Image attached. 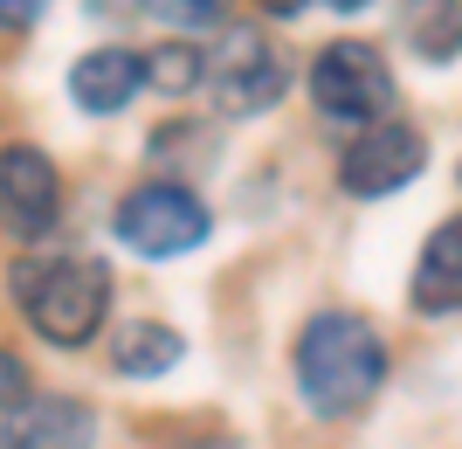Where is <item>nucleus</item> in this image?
I'll list each match as a JSON object with an SVG mask.
<instances>
[{
    "mask_svg": "<svg viewBox=\"0 0 462 449\" xmlns=\"http://www.w3.org/2000/svg\"><path fill=\"white\" fill-rule=\"evenodd\" d=\"M290 380L318 422H346L386 388V339L359 312H318L290 346Z\"/></svg>",
    "mask_w": 462,
    "mask_h": 449,
    "instance_id": "obj_1",
    "label": "nucleus"
},
{
    "mask_svg": "<svg viewBox=\"0 0 462 449\" xmlns=\"http://www.w3.org/2000/svg\"><path fill=\"white\" fill-rule=\"evenodd\" d=\"M97 415L69 394H28L0 415V449H90Z\"/></svg>",
    "mask_w": 462,
    "mask_h": 449,
    "instance_id": "obj_8",
    "label": "nucleus"
},
{
    "mask_svg": "<svg viewBox=\"0 0 462 449\" xmlns=\"http://www.w3.org/2000/svg\"><path fill=\"white\" fill-rule=\"evenodd\" d=\"M255 7H263V14H276V21H290V14H304L310 0H255Z\"/></svg>",
    "mask_w": 462,
    "mask_h": 449,
    "instance_id": "obj_17",
    "label": "nucleus"
},
{
    "mask_svg": "<svg viewBox=\"0 0 462 449\" xmlns=\"http://www.w3.org/2000/svg\"><path fill=\"white\" fill-rule=\"evenodd\" d=\"M62 221V173L42 145H0V229L21 235V242H42V235Z\"/></svg>",
    "mask_w": 462,
    "mask_h": 449,
    "instance_id": "obj_7",
    "label": "nucleus"
},
{
    "mask_svg": "<svg viewBox=\"0 0 462 449\" xmlns=\"http://www.w3.org/2000/svg\"><path fill=\"white\" fill-rule=\"evenodd\" d=\"M14 304L28 312L49 346H90L111 318V270L90 256H56V263H21Z\"/></svg>",
    "mask_w": 462,
    "mask_h": 449,
    "instance_id": "obj_2",
    "label": "nucleus"
},
{
    "mask_svg": "<svg viewBox=\"0 0 462 449\" xmlns=\"http://www.w3.org/2000/svg\"><path fill=\"white\" fill-rule=\"evenodd\" d=\"M28 394H35V373H28V367L14 360V352L0 346V415H7V408H21Z\"/></svg>",
    "mask_w": 462,
    "mask_h": 449,
    "instance_id": "obj_15",
    "label": "nucleus"
},
{
    "mask_svg": "<svg viewBox=\"0 0 462 449\" xmlns=\"http://www.w3.org/2000/svg\"><path fill=\"white\" fill-rule=\"evenodd\" d=\"M49 0H0V35H28Z\"/></svg>",
    "mask_w": 462,
    "mask_h": 449,
    "instance_id": "obj_16",
    "label": "nucleus"
},
{
    "mask_svg": "<svg viewBox=\"0 0 462 449\" xmlns=\"http://www.w3.org/2000/svg\"><path fill=\"white\" fill-rule=\"evenodd\" d=\"M180 352H187V339L173 332V325H159V318H132V325H117L111 339V367L132 373V380H152V373H173Z\"/></svg>",
    "mask_w": 462,
    "mask_h": 449,
    "instance_id": "obj_12",
    "label": "nucleus"
},
{
    "mask_svg": "<svg viewBox=\"0 0 462 449\" xmlns=\"http://www.w3.org/2000/svg\"><path fill=\"white\" fill-rule=\"evenodd\" d=\"M208 229L214 221L200 208V194L180 187V180H145L117 201V242L138 256H187L208 242Z\"/></svg>",
    "mask_w": 462,
    "mask_h": 449,
    "instance_id": "obj_4",
    "label": "nucleus"
},
{
    "mask_svg": "<svg viewBox=\"0 0 462 449\" xmlns=\"http://www.w3.org/2000/svg\"><path fill=\"white\" fill-rule=\"evenodd\" d=\"M421 166H428V138L401 117H373V125H359V138L338 159V187L359 201H386L407 180H421Z\"/></svg>",
    "mask_w": 462,
    "mask_h": 449,
    "instance_id": "obj_6",
    "label": "nucleus"
},
{
    "mask_svg": "<svg viewBox=\"0 0 462 449\" xmlns=\"http://www.w3.org/2000/svg\"><path fill=\"white\" fill-rule=\"evenodd\" d=\"M208 90L228 117H263L290 90V56L263 28H228L221 49L208 56Z\"/></svg>",
    "mask_w": 462,
    "mask_h": 449,
    "instance_id": "obj_5",
    "label": "nucleus"
},
{
    "mask_svg": "<svg viewBox=\"0 0 462 449\" xmlns=\"http://www.w3.org/2000/svg\"><path fill=\"white\" fill-rule=\"evenodd\" d=\"M310 104L331 125H373L393 111V70L373 42H331L310 62Z\"/></svg>",
    "mask_w": 462,
    "mask_h": 449,
    "instance_id": "obj_3",
    "label": "nucleus"
},
{
    "mask_svg": "<svg viewBox=\"0 0 462 449\" xmlns=\"http://www.w3.org/2000/svg\"><path fill=\"white\" fill-rule=\"evenodd\" d=\"M145 83L166 98H187L193 83H208V56L193 42H159V49H145Z\"/></svg>",
    "mask_w": 462,
    "mask_h": 449,
    "instance_id": "obj_13",
    "label": "nucleus"
},
{
    "mask_svg": "<svg viewBox=\"0 0 462 449\" xmlns=\"http://www.w3.org/2000/svg\"><path fill=\"white\" fill-rule=\"evenodd\" d=\"M407 304L428 312V318L462 312V215H448L442 229L421 242V256H414V284H407Z\"/></svg>",
    "mask_w": 462,
    "mask_h": 449,
    "instance_id": "obj_10",
    "label": "nucleus"
},
{
    "mask_svg": "<svg viewBox=\"0 0 462 449\" xmlns=\"http://www.w3.org/2000/svg\"><path fill=\"white\" fill-rule=\"evenodd\" d=\"M325 7H338V14H366L373 0H325Z\"/></svg>",
    "mask_w": 462,
    "mask_h": 449,
    "instance_id": "obj_18",
    "label": "nucleus"
},
{
    "mask_svg": "<svg viewBox=\"0 0 462 449\" xmlns=\"http://www.w3.org/2000/svg\"><path fill=\"white\" fill-rule=\"evenodd\" d=\"M138 83H145V49H90V56H77V70H69V98L83 104L90 117H111L125 111V104L138 98Z\"/></svg>",
    "mask_w": 462,
    "mask_h": 449,
    "instance_id": "obj_9",
    "label": "nucleus"
},
{
    "mask_svg": "<svg viewBox=\"0 0 462 449\" xmlns=\"http://www.w3.org/2000/svg\"><path fill=\"white\" fill-rule=\"evenodd\" d=\"M152 21H166V28H180V35H208V28H228L235 0H138Z\"/></svg>",
    "mask_w": 462,
    "mask_h": 449,
    "instance_id": "obj_14",
    "label": "nucleus"
},
{
    "mask_svg": "<svg viewBox=\"0 0 462 449\" xmlns=\"http://www.w3.org/2000/svg\"><path fill=\"white\" fill-rule=\"evenodd\" d=\"M401 35L421 62H456L462 56V0H401Z\"/></svg>",
    "mask_w": 462,
    "mask_h": 449,
    "instance_id": "obj_11",
    "label": "nucleus"
}]
</instances>
